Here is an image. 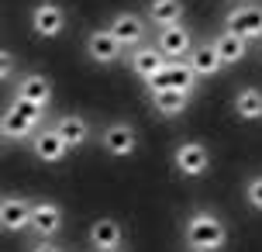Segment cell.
Instances as JSON below:
<instances>
[{
	"label": "cell",
	"mask_w": 262,
	"mask_h": 252,
	"mask_svg": "<svg viewBox=\"0 0 262 252\" xmlns=\"http://www.w3.org/2000/svg\"><path fill=\"white\" fill-rule=\"evenodd\" d=\"M183 239H186V245H193V249L217 252V249H224V242H228V228H224V221L214 211H204V207H200V211H193L186 218Z\"/></svg>",
	"instance_id": "obj_1"
},
{
	"label": "cell",
	"mask_w": 262,
	"mask_h": 252,
	"mask_svg": "<svg viewBox=\"0 0 262 252\" xmlns=\"http://www.w3.org/2000/svg\"><path fill=\"white\" fill-rule=\"evenodd\" d=\"M224 28L228 31H238L242 38L249 41H262V4L249 0V4H238L224 14Z\"/></svg>",
	"instance_id": "obj_2"
},
{
	"label": "cell",
	"mask_w": 262,
	"mask_h": 252,
	"mask_svg": "<svg viewBox=\"0 0 262 252\" xmlns=\"http://www.w3.org/2000/svg\"><path fill=\"white\" fill-rule=\"evenodd\" d=\"M172 162L186 180H196L210 170V149L204 142H180L176 152H172Z\"/></svg>",
	"instance_id": "obj_3"
},
{
	"label": "cell",
	"mask_w": 262,
	"mask_h": 252,
	"mask_svg": "<svg viewBox=\"0 0 262 252\" xmlns=\"http://www.w3.org/2000/svg\"><path fill=\"white\" fill-rule=\"evenodd\" d=\"M196 80H200V76L193 73V66H190L186 59H169L166 69L148 83V90H190V93H193Z\"/></svg>",
	"instance_id": "obj_4"
},
{
	"label": "cell",
	"mask_w": 262,
	"mask_h": 252,
	"mask_svg": "<svg viewBox=\"0 0 262 252\" xmlns=\"http://www.w3.org/2000/svg\"><path fill=\"white\" fill-rule=\"evenodd\" d=\"M31 211H35V200L21 197V194H7V197L0 200V225L7 235L14 232H25L31 225Z\"/></svg>",
	"instance_id": "obj_5"
},
{
	"label": "cell",
	"mask_w": 262,
	"mask_h": 252,
	"mask_svg": "<svg viewBox=\"0 0 262 252\" xmlns=\"http://www.w3.org/2000/svg\"><path fill=\"white\" fill-rule=\"evenodd\" d=\"M31 28H35L38 38H59L66 28V11L55 0H41L38 7L31 11Z\"/></svg>",
	"instance_id": "obj_6"
},
{
	"label": "cell",
	"mask_w": 262,
	"mask_h": 252,
	"mask_svg": "<svg viewBox=\"0 0 262 252\" xmlns=\"http://www.w3.org/2000/svg\"><path fill=\"white\" fill-rule=\"evenodd\" d=\"M107 31H111L124 49H138V45L145 41V17L142 14H131V11H121V14L111 17Z\"/></svg>",
	"instance_id": "obj_7"
},
{
	"label": "cell",
	"mask_w": 262,
	"mask_h": 252,
	"mask_svg": "<svg viewBox=\"0 0 262 252\" xmlns=\"http://www.w3.org/2000/svg\"><path fill=\"white\" fill-rule=\"evenodd\" d=\"M131 73H135V76H138V80H145V83H152L159 76V73H162V69H166V62H169V59H166V55L159 52V45H138V49H131Z\"/></svg>",
	"instance_id": "obj_8"
},
{
	"label": "cell",
	"mask_w": 262,
	"mask_h": 252,
	"mask_svg": "<svg viewBox=\"0 0 262 252\" xmlns=\"http://www.w3.org/2000/svg\"><path fill=\"white\" fill-rule=\"evenodd\" d=\"M121 52H124V45H121L107 28H97V31L86 35V55H90L97 66H114L121 59Z\"/></svg>",
	"instance_id": "obj_9"
},
{
	"label": "cell",
	"mask_w": 262,
	"mask_h": 252,
	"mask_svg": "<svg viewBox=\"0 0 262 252\" xmlns=\"http://www.w3.org/2000/svg\"><path fill=\"white\" fill-rule=\"evenodd\" d=\"M100 142H104V149L111 152V156L124 159V156H135L138 135H135V128H131L128 121H111V124L104 128V135H100Z\"/></svg>",
	"instance_id": "obj_10"
},
{
	"label": "cell",
	"mask_w": 262,
	"mask_h": 252,
	"mask_svg": "<svg viewBox=\"0 0 262 252\" xmlns=\"http://www.w3.org/2000/svg\"><path fill=\"white\" fill-rule=\"evenodd\" d=\"M59 228H62V207L52 200H35L28 232H35L38 239H52V235H59Z\"/></svg>",
	"instance_id": "obj_11"
},
{
	"label": "cell",
	"mask_w": 262,
	"mask_h": 252,
	"mask_svg": "<svg viewBox=\"0 0 262 252\" xmlns=\"http://www.w3.org/2000/svg\"><path fill=\"white\" fill-rule=\"evenodd\" d=\"M159 52L166 59H183V55L193 52V38H190V28L186 25H169V28H159Z\"/></svg>",
	"instance_id": "obj_12"
},
{
	"label": "cell",
	"mask_w": 262,
	"mask_h": 252,
	"mask_svg": "<svg viewBox=\"0 0 262 252\" xmlns=\"http://www.w3.org/2000/svg\"><path fill=\"white\" fill-rule=\"evenodd\" d=\"M31 152H35L41 162H62L69 145H66V138L55 132V128H41V132H35V138H31Z\"/></svg>",
	"instance_id": "obj_13"
},
{
	"label": "cell",
	"mask_w": 262,
	"mask_h": 252,
	"mask_svg": "<svg viewBox=\"0 0 262 252\" xmlns=\"http://www.w3.org/2000/svg\"><path fill=\"white\" fill-rule=\"evenodd\" d=\"M148 100H152L159 118H180L186 107H190L193 93L190 90H148Z\"/></svg>",
	"instance_id": "obj_14"
},
{
	"label": "cell",
	"mask_w": 262,
	"mask_h": 252,
	"mask_svg": "<svg viewBox=\"0 0 262 252\" xmlns=\"http://www.w3.org/2000/svg\"><path fill=\"white\" fill-rule=\"evenodd\" d=\"M186 62L193 66V73L200 76V80H210V76H217L221 69H228L221 62L217 49H214V41H200V45H193V52L186 55Z\"/></svg>",
	"instance_id": "obj_15"
},
{
	"label": "cell",
	"mask_w": 262,
	"mask_h": 252,
	"mask_svg": "<svg viewBox=\"0 0 262 252\" xmlns=\"http://www.w3.org/2000/svg\"><path fill=\"white\" fill-rule=\"evenodd\" d=\"M214 49H217L224 66H238V62H245V55H249V38H242L238 31H228V28H224L221 35H214Z\"/></svg>",
	"instance_id": "obj_16"
},
{
	"label": "cell",
	"mask_w": 262,
	"mask_h": 252,
	"mask_svg": "<svg viewBox=\"0 0 262 252\" xmlns=\"http://www.w3.org/2000/svg\"><path fill=\"white\" fill-rule=\"evenodd\" d=\"M14 97H25V100H35V104L49 107L52 104V83H49V76H41V73H25L17 80V93Z\"/></svg>",
	"instance_id": "obj_17"
},
{
	"label": "cell",
	"mask_w": 262,
	"mask_h": 252,
	"mask_svg": "<svg viewBox=\"0 0 262 252\" xmlns=\"http://www.w3.org/2000/svg\"><path fill=\"white\" fill-rule=\"evenodd\" d=\"M90 245L93 249H118L121 242H124V232H121V225L114 221V218H97L90 225Z\"/></svg>",
	"instance_id": "obj_18"
},
{
	"label": "cell",
	"mask_w": 262,
	"mask_h": 252,
	"mask_svg": "<svg viewBox=\"0 0 262 252\" xmlns=\"http://www.w3.org/2000/svg\"><path fill=\"white\" fill-rule=\"evenodd\" d=\"M0 132H4V138H7V142H17V138H35L38 124L11 104L7 111H4V124H0Z\"/></svg>",
	"instance_id": "obj_19"
},
{
	"label": "cell",
	"mask_w": 262,
	"mask_h": 252,
	"mask_svg": "<svg viewBox=\"0 0 262 252\" xmlns=\"http://www.w3.org/2000/svg\"><path fill=\"white\" fill-rule=\"evenodd\" d=\"M148 17H152L159 28L183 25L186 7H183V0H148Z\"/></svg>",
	"instance_id": "obj_20"
},
{
	"label": "cell",
	"mask_w": 262,
	"mask_h": 252,
	"mask_svg": "<svg viewBox=\"0 0 262 252\" xmlns=\"http://www.w3.org/2000/svg\"><path fill=\"white\" fill-rule=\"evenodd\" d=\"M52 128L66 138V145H69V149H79L86 138H90V124H86L83 118H76V114H62Z\"/></svg>",
	"instance_id": "obj_21"
},
{
	"label": "cell",
	"mask_w": 262,
	"mask_h": 252,
	"mask_svg": "<svg viewBox=\"0 0 262 252\" xmlns=\"http://www.w3.org/2000/svg\"><path fill=\"white\" fill-rule=\"evenodd\" d=\"M235 114L242 121H262V90L259 87H242L235 93Z\"/></svg>",
	"instance_id": "obj_22"
},
{
	"label": "cell",
	"mask_w": 262,
	"mask_h": 252,
	"mask_svg": "<svg viewBox=\"0 0 262 252\" xmlns=\"http://www.w3.org/2000/svg\"><path fill=\"white\" fill-rule=\"evenodd\" d=\"M11 104L17 107L21 114H28V118L35 121V124H41V121H45V107H41V104H35V100H25V97H14Z\"/></svg>",
	"instance_id": "obj_23"
},
{
	"label": "cell",
	"mask_w": 262,
	"mask_h": 252,
	"mask_svg": "<svg viewBox=\"0 0 262 252\" xmlns=\"http://www.w3.org/2000/svg\"><path fill=\"white\" fill-rule=\"evenodd\" d=\"M245 200H249L255 211H262V173H255L249 183H245Z\"/></svg>",
	"instance_id": "obj_24"
},
{
	"label": "cell",
	"mask_w": 262,
	"mask_h": 252,
	"mask_svg": "<svg viewBox=\"0 0 262 252\" xmlns=\"http://www.w3.org/2000/svg\"><path fill=\"white\" fill-rule=\"evenodd\" d=\"M11 76H14V55L4 52V55H0V80L11 83Z\"/></svg>",
	"instance_id": "obj_25"
},
{
	"label": "cell",
	"mask_w": 262,
	"mask_h": 252,
	"mask_svg": "<svg viewBox=\"0 0 262 252\" xmlns=\"http://www.w3.org/2000/svg\"><path fill=\"white\" fill-rule=\"evenodd\" d=\"M31 252H62V249H55V245H52L49 239H41V242H38V245H35Z\"/></svg>",
	"instance_id": "obj_26"
},
{
	"label": "cell",
	"mask_w": 262,
	"mask_h": 252,
	"mask_svg": "<svg viewBox=\"0 0 262 252\" xmlns=\"http://www.w3.org/2000/svg\"><path fill=\"white\" fill-rule=\"evenodd\" d=\"M97 252H128V249H121V245H118V249H97Z\"/></svg>",
	"instance_id": "obj_27"
},
{
	"label": "cell",
	"mask_w": 262,
	"mask_h": 252,
	"mask_svg": "<svg viewBox=\"0 0 262 252\" xmlns=\"http://www.w3.org/2000/svg\"><path fill=\"white\" fill-rule=\"evenodd\" d=\"M183 252H204V249H193V245H186V249Z\"/></svg>",
	"instance_id": "obj_28"
}]
</instances>
